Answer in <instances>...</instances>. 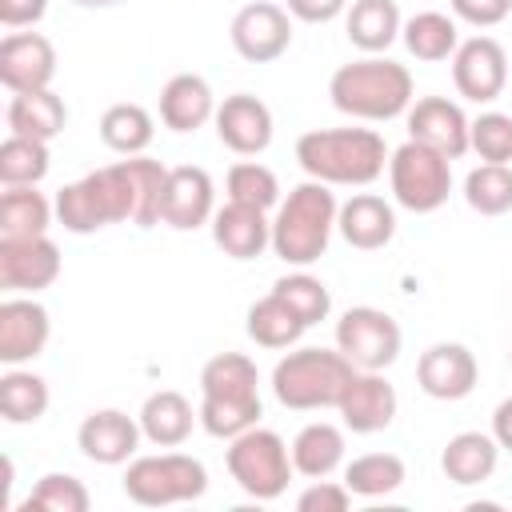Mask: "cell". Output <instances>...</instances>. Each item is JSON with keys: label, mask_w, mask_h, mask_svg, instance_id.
Instances as JSON below:
<instances>
[{"label": "cell", "mask_w": 512, "mask_h": 512, "mask_svg": "<svg viewBox=\"0 0 512 512\" xmlns=\"http://www.w3.org/2000/svg\"><path fill=\"white\" fill-rule=\"evenodd\" d=\"M260 376L244 352H220L200 368V424L216 440H232L260 420Z\"/></svg>", "instance_id": "cell-1"}, {"label": "cell", "mask_w": 512, "mask_h": 512, "mask_svg": "<svg viewBox=\"0 0 512 512\" xmlns=\"http://www.w3.org/2000/svg\"><path fill=\"white\" fill-rule=\"evenodd\" d=\"M300 168L320 184H372L384 164L388 148L384 136L372 128H312L296 140Z\"/></svg>", "instance_id": "cell-2"}, {"label": "cell", "mask_w": 512, "mask_h": 512, "mask_svg": "<svg viewBox=\"0 0 512 512\" xmlns=\"http://www.w3.org/2000/svg\"><path fill=\"white\" fill-rule=\"evenodd\" d=\"M328 96L344 116L396 120L400 112L412 108V72L388 56H364L332 72Z\"/></svg>", "instance_id": "cell-3"}, {"label": "cell", "mask_w": 512, "mask_h": 512, "mask_svg": "<svg viewBox=\"0 0 512 512\" xmlns=\"http://www.w3.org/2000/svg\"><path fill=\"white\" fill-rule=\"evenodd\" d=\"M136 208H140V196H136V180L124 160L96 168L56 192V220L76 236H88V232H100L124 220L136 224Z\"/></svg>", "instance_id": "cell-4"}, {"label": "cell", "mask_w": 512, "mask_h": 512, "mask_svg": "<svg viewBox=\"0 0 512 512\" xmlns=\"http://www.w3.org/2000/svg\"><path fill=\"white\" fill-rule=\"evenodd\" d=\"M336 212H340V204L328 192V184H320V180L296 184L272 220V252L296 268L316 264L328 252Z\"/></svg>", "instance_id": "cell-5"}, {"label": "cell", "mask_w": 512, "mask_h": 512, "mask_svg": "<svg viewBox=\"0 0 512 512\" xmlns=\"http://www.w3.org/2000/svg\"><path fill=\"white\" fill-rule=\"evenodd\" d=\"M356 376V364L336 348H296L272 368V392L284 408L312 412V408H336L348 380Z\"/></svg>", "instance_id": "cell-6"}, {"label": "cell", "mask_w": 512, "mask_h": 512, "mask_svg": "<svg viewBox=\"0 0 512 512\" xmlns=\"http://www.w3.org/2000/svg\"><path fill=\"white\" fill-rule=\"evenodd\" d=\"M208 492V468L184 452L136 456L124 472V496L140 508H168L184 500H200Z\"/></svg>", "instance_id": "cell-7"}, {"label": "cell", "mask_w": 512, "mask_h": 512, "mask_svg": "<svg viewBox=\"0 0 512 512\" xmlns=\"http://www.w3.org/2000/svg\"><path fill=\"white\" fill-rule=\"evenodd\" d=\"M228 472L240 484V492H248L252 500H276L284 496L288 480H292V448L272 432V428H248L240 436L228 440Z\"/></svg>", "instance_id": "cell-8"}, {"label": "cell", "mask_w": 512, "mask_h": 512, "mask_svg": "<svg viewBox=\"0 0 512 512\" xmlns=\"http://www.w3.org/2000/svg\"><path fill=\"white\" fill-rule=\"evenodd\" d=\"M388 180L400 208L436 212L452 192V160L420 140H408L388 156Z\"/></svg>", "instance_id": "cell-9"}, {"label": "cell", "mask_w": 512, "mask_h": 512, "mask_svg": "<svg viewBox=\"0 0 512 512\" xmlns=\"http://www.w3.org/2000/svg\"><path fill=\"white\" fill-rule=\"evenodd\" d=\"M400 324L380 308H348L336 320V348L364 372H384L400 356Z\"/></svg>", "instance_id": "cell-10"}, {"label": "cell", "mask_w": 512, "mask_h": 512, "mask_svg": "<svg viewBox=\"0 0 512 512\" xmlns=\"http://www.w3.org/2000/svg\"><path fill=\"white\" fill-rule=\"evenodd\" d=\"M232 48L248 60V64H272L288 52L292 44V20L280 4L272 0H256V4H244L236 16H232Z\"/></svg>", "instance_id": "cell-11"}, {"label": "cell", "mask_w": 512, "mask_h": 512, "mask_svg": "<svg viewBox=\"0 0 512 512\" xmlns=\"http://www.w3.org/2000/svg\"><path fill=\"white\" fill-rule=\"evenodd\" d=\"M452 84L472 104H492L508 84V52L492 36H472L452 52Z\"/></svg>", "instance_id": "cell-12"}, {"label": "cell", "mask_w": 512, "mask_h": 512, "mask_svg": "<svg viewBox=\"0 0 512 512\" xmlns=\"http://www.w3.org/2000/svg\"><path fill=\"white\" fill-rule=\"evenodd\" d=\"M468 132H472V120L448 96H424L408 108V140H420V144L444 152L448 160H460L472 148Z\"/></svg>", "instance_id": "cell-13"}, {"label": "cell", "mask_w": 512, "mask_h": 512, "mask_svg": "<svg viewBox=\"0 0 512 512\" xmlns=\"http://www.w3.org/2000/svg\"><path fill=\"white\" fill-rule=\"evenodd\" d=\"M56 76V48L40 32H8L0 40V84L8 92L48 88Z\"/></svg>", "instance_id": "cell-14"}, {"label": "cell", "mask_w": 512, "mask_h": 512, "mask_svg": "<svg viewBox=\"0 0 512 512\" xmlns=\"http://www.w3.org/2000/svg\"><path fill=\"white\" fill-rule=\"evenodd\" d=\"M60 276V248L44 236L0 240V288L8 292H40Z\"/></svg>", "instance_id": "cell-15"}, {"label": "cell", "mask_w": 512, "mask_h": 512, "mask_svg": "<svg viewBox=\"0 0 512 512\" xmlns=\"http://www.w3.org/2000/svg\"><path fill=\"white\" fill-rule=\"evenodd\" d=\"M396 388L380 376V372H364L356 368V376L348 380L336 412L344 416V428L356 432V436H372V432H384L392 420H396Z\"/></svg>", "instance_id": "cell-16"}, {"label": "cell", "mask_w": 512, "mask_h": 512, "mask_svg": "<svg viewBox=\"0 0 512 512\" xmlns=\"http://www.w3.org/2000/svg\"><path fill=\"white\" fill-rule=\"evenodd\" d=\"M476 356L464 344H432L416 360V384L432 400H464L476 388Z\"/></svg>", "instance_id": "cell-17"}, {"label": "cell", "mask_w": 512, "mask_h": 512, "mask_svg": "<svg viewBox=\"0 0 512 512\" xmlns=\"http://www.w3.org/2000/svg\"><path fill=\"white\" fill-rule=\"evenodd\" d=\"M212 120H216L220 144L232 148L236 156H260L272 144V112L260 96H248V92L224 96Z\"/></svg>", "instance_id": "cell-18"}, {"label": "cell", "mask_w": 512, "mask_h": 512, "mask_svg": "<svg viewBox=\"0 0 512 512\" xmlns=\"http://www.w3.org/2000/svg\"><path fill=\"white\" fill-rule=\"evenodd\" d=\"M48 336H52V320H48L44 304H36L28 296H12L0 304V360L8 368L36 360L44 352Z\"/></svg>", "instance_id": "cell-19"}, {"label": "cell", "mask_w": 512, "mask_h": 512, "mask_svg": "<svg viewBox=\"0 0 512 512\" xmlns=\"http://www.w3.org/2000/svg\"><path fill=\"white\" fill-rule=\"evenodd\" d=\"M212 176L196 164H180L168 168V188H164V208H160V224L176 228V232H192L200 224H208L212 212Z\"/></svg>", "instance_id": "cell-20"}, {"label": "cell", "mask_w": 512, "mask_h": 512, "mask_svg": "<svg viewBox=\"0 0 512 512\" xmlns=\"http://www.w3.org/2000/svg\"><path fill=\"white\" fill-rule=\"evenodd\" d=\"M140 420H132L128 412L120 408H100V412H88L84 424L76 428V444L88 460L96 464H128L136 456V444H140Z\"/></svg>", "instance_id": "cell-21"}, {"label": "cell", "mask_w": 512, "mask_h": 512, "mask_svg": "<svg viewBox=\"0 0 512 512\" xmlns=\"http://www.w3.org/2000/svg\"><path fill=\"white\" fill-rule=\"evenodd\" d=\"M212 240L232 260H256L264 248H272V220L264 216V208L228 200L212 216Z\"/></svg>", "instance_id": "cell-22"}, {"label": "cell", "mask_w": 512, "mask_h": 512, "mask_svg": "<svg viewBox=\"0 0 512 512\" xmlns=\"http://www.w3.org/2000/svg\"><path fill=\"white\" fill-rule=\"evenodd\" d=\"M336 228H340V236H344L352 248L376 252V248H384V244L396 236V212H392L388 200H380V196H372V192H360V196H352V200L340 204Z\"/></svg>", "instance_id": "cell-23"}, {"label": "cell", "mask_w": 512, "mask_h": 512, "mask_svg": "<svg viewBox=\"0 0 512 512\" xmlns=\"http://www.w3.org/2000/svg\"><path fill=\"white\" fill-rule=\"evenodd\" d=\"M216 116V96L208 88L204 76L196 72H180L164 84L160 92V120L172 132H196L200 124H208Z\"/></svg>", "instance_id": "cell-24"}, {"label": "cell", "mask_w": 512, "mask_h": 512, "mask_svg": "<svg viewBox=\"0 0 512 512\" xmlns=\"http://www.w3.org/2000/svg\"><path fill=\"white\" fill-rule=\"evenodd\" d=\"M136 420H140L144 440H152L156 448H176V444H184L192 436V424L200 420V412H192L188 396H180L172 388H160V392H152L144 400Z\"/></svg>", "instance_id": "cell-25"}, {"label": "cell", "mask_w": 512, "mask_h": 512, "mask_svg": "<svg viewBox=\"0 0 512 512\" xmlns=\"http://www.w3.org/2000/svg\"><path fill=\"white\" fill-rule=\"evenodd\" d=\"M496 460H500V444L496 436L488 432H456L444 452H440V468L452 484H484L492 472H496Z\"/></svg>", "instance_id": "cell-26"}, {"label": "cell", "mask_w": 512, "mask_h": 512, "mask_svg": "<svg viewBox=\"0 0 512 512\" xmlns=\"http://www.w3.org/2000/svg\"><path fill=\"white\" fill-rule=\"evenodd\" d=\"M68 124V108L52 88H36V92H12L8 100V128L16 136H32V140H56Z\"/></svg>", "instance_id": "cell-27"}, {"label": "cell", "mask_w": 512, "mask_h": 512, "mask_svg": "<svg viewBox=\"0 0 512 512\" xmlns=\"http://www.w3.org/2000/svg\"><path fill=\"white\" fill-rule=\"evenodd\" d=\"M344 460V432L328 420H316V424H304L292 440V468L308 480H324L340 468Z\"/></svg>", "instance_id": "cell-28"}, {"label": "cell", "mask_w": 512, "mask_h": 512, "mask_svg": "<svg viewBox=\"0 0 512 512\" xmlns=\"http://www.w3.org/2000/svg\"><path fill=\"white\" fill-rule=\"evenodd\" d=\"M52 208L44 200V192H36V184L24 188H4L0 196V240H28V236H44L52 224Z\"/></svg>", "instance_id": "cell-29"}, {"label": "cell", "mask_w": 512, "mask_h": 512, "mask_svg": "<svg viewBox=\"0 0 512 512\" xmlns=\"http://www.w3.org/2000/svg\"><path fill=\"white\" fill-rule=\"evenodd\" d=\"M400 8H396V0H356L352 8H348V40L360 48V52H368V56H376V52H384L396 36H400Z\"/></svg>", "instance_id": "cell-30"}, {"label": "cell", "mask_w": 512, "mask_h": 512, "mask_svg": "<svg viewBox=\"0 0 512 512\" xmlns=\"http://www.w3.org/2000/svg\"><path fill=\"white\" fill-rule=\"evenodd\" d=\"M308 332V324L292 312L288 300H280L276 292L260 296L252 308H248V336L260 344V348H292L300 336Z\"/></svg>", "instance_id": "cell-31"}, {"label": "cell", "mask_w": 512, "mask_h": 512, "mask_svg": "<svg viewBox=\"0 0 512 512\" xmlns=\"http://www.w3.org/2000/svg\"><path fill=\"white\" fill-rule=\"evenodd\" d=\"M400 36H404V48H408L416 60H428V64L448 60V56L460 48V28H456V20L444 16V12H416L412 20H404Z\"/></svg>", "instance_id": "cell-32"}, {"label": "cell", "mask_w": 512, "mask_h": 512, "mask_svg": "<svg viewBox=\"0 0 512 512\" xmlns=\"http://www.w3.org/2000/svg\"><path fill=\"white\" fill-rule=\"evenodd\" d=\"M0 412L8 424H36L48 412V384L36 372L8 368L0 376Z\"/></svg>", "instance_id": "cell-33"}, {"label": "cell", "mask_w": 512, "mask_h": 512, "mask_svg": "<svg viewBox=\"0 0 512 512\" xmlns=\"http://www.w3.org/2000/svg\"><path fill=\"white\" fill-rule=\"evenodd\" d=\"M152 116L140 104H112L100 116V140L120 156H140L152 144Z\"/></svg>", "instance_id": "cell-34"}, {"label": "cell", "mask_w": 512, "mask_h": 512, "mask_svg": "<svg viewBox=\"0 0 512 512\" xmlns=\"http://www.w3.org/2000/svg\"><path fill=\"white\" fill-rule=\"evenodd\" d=\"M48 164H52V156H48L44 140L8 132V140L0 144V180H4V188L40 184L48 176Z\"/></svg>", "instance_id": "cell-35"}, {"label": "cell", "mask_w": 512, "mask_h": 512, "mask_svg": "<svg viewBox=\"0 0 512 512\" xmlns=\"http://www.w3.org/2000/svg\"><path fill=\"white\" fill-rule=\"evenodd\" d=\"M344 484L352 496H388L404 484V460L396 452H368V456H356L348 468H344Z\"/></svg>", "instance_id": "cell-36"}, {"label": "cell", "mask_w": 512, "mask_h": 512, "mask_svg": "<svg viewBox=\"0 0 512 512\" xmlns=\"http://www.w3.org/2000/svg\"><path fill=\"white\" fill-rule=\"evenodd\" d=\"M464 200L480 216H504L512 208V168L508 164H480L464 180Z\"/></svg>", "instance_id": "cell-37"}, {"label": "cell", "mask_w": 512, "mask_h": 512, "mask_svg": "<svg viewBox=\"0 0 512 512\" xmlns=\"http://www.w3.org/2000/svg\"><path fill=\"white\" fill-rule=\"evenodd\" d=\"M272 292H276L280 300H288V304H292V312H296L308 328H312V324H320V320L328 316V308H332V296H328L324 280H316V276H308V272L280 276V280L272 284Z\"/></svg>", "instance_id": "cell-38"}, {"label": "cell", "mask_w": 512, "mask_h": 512, "mask_svg": "<svg viewBox=\"0 0 512 512\" xmlns=\"http://www.w3.org/2000/svg\"><path fill=\"white\" fill-rule=\"evenodd\" d=\"M228 200H240V204H252V208H272L280 200V180L272 168L256 164V160H244V164H232L228 168Z\"/></svg>", "instance_id": "cell-39"}, {"label": "cell", "mask_w": 512, "mask_h": 512, "mask_svg": "<svg viewBox=\"0 0 512 512\" xmlns=\"http://www.w3.org/2000/svg\"><path fill=\"white\" fill-rule=\"evenodd\" d=\"M88 504H92L88 488H84L76 476H68V472H48V476H40L36 488L28 492V500H24L28 512H32V508H48V512H88Z\"/></svg>", "instance_id": "cell-40"}, {"label": "cell", "mask_w": 512, "mask_h": 512, "mask_svg": "<svg viewBox=\"0 0 512 512\" xmlns=\"http://www.w3.org/2000/svg\"><path fill=\"white\" fill-rule=\"evenodd\" d=\"M468 144H472V152L484 164H508L512 160V116H504V112H480L472 120Z\"/></svg>", "instance_id": "cell-41"}, {"label": "cell", "mask_w": 512, "mask_h": 512, "mask_svg": "<svg viewBox=\"0 0 512 512\" xmlns=\"http://www.w3.org/2000/svg\"><path fill=\"white\" fill-rule=\"evenodd\" d=\"M348 504H352L348 484H332V480H312V484L296 496V508H300V512H344Z\"/></svg>", "instance_id": "cell-42"}, {"label": "cell", "mask_w": 512, "mask_h": 512, "mask_svg": "<svg viewBox=\"0 0 512 512\" xmlns=\"http://www.w3.org/2000/svg\"><path fill=\"white\" fill-rule=\"evenodd\" d=\"M448 4H452V16L472 28H496L512 12V0H448Z\"/></svg>", "instance_id": "cell-43"}, {"label": "cell", "mask_w": 512, "mask_h": 512, "mask_svg": "<svg viewBox=\"0 0 512 512\" xmlns=\"http://www.w3.org/2000/svg\"><path fill=\"white\" fill-rule=\"evenodd\" d=\"M48 0H0V24L4 28H28L36 20H44Z\"/></svg>", "instance_id": "cell-44"}, {"label": "cell", "mask_w": 512, "mask_h": 512, "mask_svg": "<svg viewBox=\"0 0 512 512\" xmlns=\"http://www.w3.org/2000/svg\"><path fill=\"white\" fill-rule=\"evenodd\" d=\"M348 8V0H288V12L304 24H328Z\"/></svg>", "instance_id": "cell-45"}, {"label": "cell", "mask_w": 512, "mask_h": 512, "mask_svg": "<svg viewBox=\"0 0 512 512\" xmlns=\"http://www.w3.org/2000/svg\"><path fill=\"white\" fill-rule=\"evenodd\" d=\"M492 436H496L500 448L512 452V396L496 404V412H492Z\"/></svg>", "instance_id": "cell-46"}, {"label": "cell", "mask_w": 512, "mask_h": 512, "mask_svg": "<svg viewBox=\"0 0 512 512\" xmlns=\"http://www.w3.org/2000/svg\"><path fill=\"white\" fill-rule=\"evenodd\" d=\"M76 8H112V4H120V0H72Z\"/></svg>", "instance_id": "cell-47"}]
</instances>
